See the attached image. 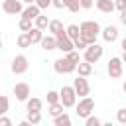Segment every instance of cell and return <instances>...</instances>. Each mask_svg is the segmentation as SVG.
<instances>
[{
	"label": "cell",
	"mask_w": 126,
	"mask_h": 126,
	"mask_svg": "<svg viewBox=\"0 0 126 126\" xmlns=\"http://www.w3.org/2000/svg\"><path fill=\"white\" fill-rule=\"evenodd\" d=\"M59 94H61V102H63L65 108L77 106V96H79V94H77V91H75L73 85H63L61 91H59Z\"/></svg>",
	"instance_id": "obj_1"
},
{
	"label": "cell",
	"mask_w": 126,
	"mask_h": 126,
	"mask_svg": "<svg viewBox=\"0 0 126 126\" xmlns=\"http://www.w3.org/2000/svg\"><path fill=\"white\" fill-rule=\"evenodd\" d=\"M53 69H55V73H59V75H69V73L77 71V63H73V61L65 55V57H59V59L53 61Z\"/></svg>",
	"instance_id": "obj_2"
},
{
	"label": "cell",
	"mask_w": 126,
	"mask_h": 126,
	"mask_svg": "<svg viewBox=\"0 0 126 126\" xmlns=\"http://www.w3.org/2000/svg\"><path fill=\"white\" fill-rule=\"evenodd\" d=\"M93 110H94V100L91 98V96H85V98H81L79 102H77V106H75V112H77V116L79 118H89L91 114H93Z\"/></svg>",
	"instance_id": "obj_3"
},
{
	"label": "cell",
	"mask_w": 126,
	"mask_h": 126,
	"mask_svg": "<svg viewBox=\"0 0 126 126\" xmlns=\"http://www.w3.org/2000/svg\"><path fill=\"white\" fill-rule=\"evenodd\" d=\"M106 69H108V77L110 79H120L122 73H124V61H122V57H110Z\"/></svg>",
	"instance_id": "obj_4"
},
{
	"label": "cell",
	"mask_w": 126,
	"mask_h": 126,
	"mask_svg": "<svg viewBox=\"0 0 126 126\" xmlns=\"http://www.w3.org/2000/svg\"><path fill=\"white\" fill-rule=\"evenodd\" d=\"M102 53H104V47H102L100 43H93V45H89V47L85 49L83 59L89 61V63H96V61L102 57Z\"/></svg>",
	"instance_id": "obj_5"
},
{
	"label": "cell",
	"mask_w": 126,
	"mask_h": 126,
	"mask_svg": "<svg viewBox=\"0 0 126 126\" xmlns=\"http://www.w3.org/2000/svg\"><path fill=\"white\" fill-rule=\"evenodd\" d=\"M28 67H30V63H28V57H26L24 53L16 55V57L12 59V65H10V69H12L14 75H24V73L28 71Z\"/></svg>",
	"instance_id": "obj_6"
},
{
	"label": "cell",
	"mask_w": 126,
	"mask_h": 126,
	"mask_svg": "<svg viewBox=\"0 0 126 126\" xmlns=\"http://www.w3.org/2000/svg\"><path fill=\"white\" fill-rule=\"evenodd\" d=\"M73 87H75V91H77V94H79L81 98H85V96L91 94V85H89L87 77L77 75V79H73Z\"/></svg>",
	"instance_id": "obj_7"
},
{
	"label": "cell",
	"mask_w": 126,
	"mask_h": 126,
	"mask_svg": "<svg viewBox=\"0 0 126 126\" xmlns=\"http://www.w3.org/2000/svg\"><path fill=\"white\" fill-rule=\"evenodd\" d=\"M2 12L4 14H12V16L22 14L24 12V2L22 0H4L2 2Z\"/></svg>",
	"instance_id": "obj_8"
},
{
	"label": "cell",
	"mask_w": 126,
	"mask_h": 126,
	"mask_svg": "<svg viewBox=\"0 0 126 126\" xmlns=\"http://www.w3.org/2000/svg\"><path fill=\"white\" fill-rule=\"evenodd\" d=\"M57 49L61 51V53H71L73 49H75V41L67 35V32L65 33H61V35H57Z\"/></svg>",
	"instance_id": "obj_9"
},
{
	"label": "cell",
	"mask_w": 126,
	"mask_h": 126,
	"mask_svg": "<svg viewBox=\"0 0 126 126\" xmlns=\"http://www.w3.org/2000/svg\"><path fill=\"white\" fill-rule=\"evenodd\" d=\"M30 93H32V89H30V85H28V83L20 81V83H16V85H14V94H16V100L26 102V100L30 98Z\"/></svg>",
	"instance_id": "obj_10"
},
{
	"label": "cell",
	"mask_w": 126,
	"mask_h": 126,
	"mask_svg": "<svg viewBox=\"0 0 126 126\" xmlns=\"http://www.w3.org/2000/svg\"><path fill=\"white\" fill-rule=\"evenodd\" d=\"M81 32L98 35L102 30H100V24H98V22H94V20H85V22H81Z\"/></svg>",
	"instance_id": "obj_11"
},
{
	"label": "cell",
	"mask_w": 126,
	"mask_h": 126,
	"mask_svg": "<svg viewBox=\"0 0 126 126\" xmlns=\"http://www.w3.org/2000/svg\"><path fill=\"white\" fill-rule=\"evenodd\" d=\"M100 33H102V39L106 43H114L118 39V28L116 26H106V28H102Z\"/></svg>",
	"instance_id": "obj_12"
},
{
	"label": "cell",
	"mask_w": 126,
	"mask_h": 126,
	"mask_svg": "<svg viewBox=\"0 0 126 126\" xmlns=\"http://www.w3.org/2000/svg\"><path fill=\"white\" fill-rule=\"evenodd\" d=\"M39 14H41V8H39L37 4H32V6H26V8H24V12H22L20 16H22V18H26V20H35Z\"/></svg>",
	"instance_id": "obj_13"
},
{
	"label": "cell",
	"mask_w": 126,
	"mask_h": 126,
	"mask_svg": "<svg viewBox=\"0 0 126 126\" xmlns=\"http://www.w3.org/2000/svg\"><path fill=\"white\" fill-rule=\"evenodd\" d=\"M96 10L102 14H112L116 10V4L114 0H96Z\"/></svg>",
	"instance_id": "obj_14"
},
{
	"label": "cell",
	"mask_w": 126,
	"mask_h": 126,
	"mask_svg": "<svg viewBox=\"0 0 126 126\" xmlns=\"http://www.w3.org/2000/svg\"><path fill=\"white\" fill-rule=\"evenodd\" d=\"M41 49H45V51H53V49H57V37L53 35V33H49V35H43V39H41Z\"/></svg>",
	"instance_id": "obj_15"
},
{
	"label": "cell",
	"mask_w": 126,
	"mask_h": 126,
	"mask_svg": "<svg viewBox=\"0 0 126 126\" xmlns=\"http://www.w3.org/2000/svg\"><path fill=\"white\" fill-rule=\"evenodd\" d=\"M47 30H49V32H51V33H53L55 37L67 32V28H63V22H61V20H51V22H49V28H47Z\"/></svg>",
	"instance_id": "obj_16"
},
{
	"label": "cell",
	"mask_w": 126,
	"mask_h": 126,
	"mask_svg": "<svg viewBox=\"0 0 126 126\" xmlns=\"http://www.w3.org/2000/svg\"><path fill=\"white\" fill-rule=\"evenodd\" d=\"M77 73L81 75V77H89V75H93V63H89V61H81L79 65H77Z\"/></svg>",
	"instance_id": "obj_17"
},
{
	"label": "cell",
	"mask_w": 126,
	"mask_h": 126,
	"mask_svg": "<svg viewBox=\"0 0 126 126\" xmlns=\"http://www.w3.org/2000/svg\"><path fill=\"white\" fill-rule=\"evenodd\" d=\"M16 43H18V47L20 49H28V47H32L33 43H32V39H30V35L26 33V32H22L18 37H16Z\"/></svg>",
	"instance_id": "obj_18"
},
{
	"label": "cell",
	"mask_w": 126,
	"mask_h": 126,
	"mask_svg": "<svg viewBox=\"0 0 126 126\" xmlns=\"http://www.w3.org/2000/svg\"><path fill=\"white\" fill-rule=\"evenodd\" d=\"M28 35H30V39H32V43H41V39H43V30H39V28H32L30 32H26Z\"/></svg>",
	"instance_id": "obj_19"
},
{
	"label": "cell",
	"mask_w": 126,
	"mask_h": 126,
	"mask_svg": "<svg viewBox=\"0 0 126 126\" xmlns=\"http://www.w3.org/2000/svg\"><path fill=\"white\" fill-rule=\"evenodd\" d=\"M41 106H43V100L41 98L32 96V98L26 100V110H41Z\"/></svg>",
	"instance_id": "obj_20"
},
{
	"label": "cell",
	"mask_w": 126,
	"mask_h": 126,
	"mask_svg": "<svg viewBox=\"0 0 126 126\" xmlns=\"http://www.w3.org/2000/svg\"><path fill=\"white\" fill-rule=\"evenodd\" d=\"M53 126H73V124H71V116H69L67 112L55 116V118H53Z\"/></svg>",
	"instance_id": "obj_21"
},
{
	"label": "cell",
	"mask_w": 126,
	"mask_h": 126,
	"mask_svg": "<svg viewBox=\"0 0 126 126\" xmlns=\"http://www.w3.org/2000/svg\"><path fill=\"white\" fill-rule=\"evenodd\" d=\"M67 35L75 41V39H79L81 37V26H77V24H69L67 26Z\"/></svg>",
	"instance_id": "obj_22"
},
{
	"label": "cell",
	"mask_w": 126,
	"mask_h": 126,
	"mask_svg": "<svg viewBox=\"0 0 126 126\" xmlns=\"http://www.w3.org/2000/svg\"><path fill=\"white\" fill-rule=\"evenodd\" d=\"M47 106H49V108H47V112H49V116H53V118L65 112V110H63V108H65V106H63V102H55V104H47Z\"/></svg>",
	"instance_id": "obj_23"
},
{
	"label": "cell",
	"mask_w": 126,
	"mask_h": 126,
	"mask_svg": "<svg viewBox=\"0 0 126 126\" xmlns=\"http://www.w3.org/2000/svg\"><path fill=\"white\" fill-rule=\"evenodd\" d=\"M33 22H35V24H33L35 28H39V30H47V28H49V22H51V20H49L47 16L39 14V16H37V18H35Z\"/></svg>",
	"instance_id": "obj_24"
},
{
	"label": "cell",
	"mask_w": 126,
	"mask_h": 126,
	"mask_svg": "<svg viewBox=\"0 0 126 126\" xmlns=\"http://www.w3.org/2000/svg\"><path fill=\"white\" fill-rule=\"evenodd\" d=\"M26 118H28L32 124L37 126V124L41 122V110H28V116H26Z\"/></svg>",
	"instance_id": "obj_25"
},
{
	"label": "cell",
	"mask_w": 126,
	"mask_h": 126,
	"mask_svg": "<svg viewBox=\"0 0 126 126\" xmlns=\"http://www.w3.org/2000/svg\"><path fill=\"white\" fill-rule=\"evenodd\" d=\"M65 8L71 12V14H77L81 10V0H65Z\"/></svg>",
	"instance_id": "obj_26"
},
{
	"label": "cell",
	"mask_w": 126,
	"mask_h": 126,
	"mask_svg": "<svg viewBox=\"0 0 126 126\" xmlns=\"http://www.w3.org/2000/svg\"><path fill=\"white\" fill-rule=\"evenodd\" d=\"M55 102H61L59 91H47V104H55Z\"/></svg>",
	"instance_id": "obj_27"
},
{
	"label": "cell",
	"mask_w": 126,
	"mask_h": 126,
	"mask_svg": "<svg viewBox=\"0 0 126 126\" xmlns=\"http://www.w3.org/2000/svg\"><path fill=\"white\" fill-rule=\"evenodd\" d=\"M20 32H30L33 26H32V20H26V18H20Z\"/></svg>",
	"instance_id": "obj_28"
},
{
	"label": "cell",
	"mask_w": 126,
	"mask_h": 126,
	"mask_svg": "<svg viewBox=\"0 0 126 126\" xmlns=\"http://www.w3.org/2000/svg\"><path fill=\"white\" fill-rule=\"evenodd\" d=\"M85 126H102V122H100V118H98V116L91 114V116L85 120Z\"/></svg>",
	"instance_id": "obj_29"
},
{
	"label": "cell",
	"mask_w": 126,
	"mask_h": 126,
	"mask_svg": "<svg viewBox=\"0 0 126 126\" xmlns=\"http://www.w3.org/2000/svg\"><path fill=\"white\" fill-rule=\"evenodd\" d=\"M67 57H69V59H71V61H73V63H77V65H79V63H81V61H83V59H81V53H79V51H77V49H73V51H71V53H67Z\"/></svg>",
	"instance_id": "obj_30"
},
{
	"label": "cell",
	"mask_w": 126,
	"mask_h": 126,
	"mask_svg": "<svg viewBox=\"0 0 126 126\" xmlns=\"http://www.w3.org/2000/svg\"><path fill=\"white\" fill-rule=\"evenodd\" d=\"M87 47H89V43H87L85 39H81V37L75 39V49H77V51H85Z\"/></svg>",
	"instance_id": "obj_31"
},
{
	"label": "cell",
	"mask_w": 126,
	"mask_h": 126,
	"mask_svg": "<svg viewBox=\"0 0 126 126\" xmlns=\"http://www.w3.org/2000/svg\"><path fill=\"white\" fill-rule=\"evenodd\" d=\"M116 120L120 124H126V108H118L116 110Z\"/></svg>",
	"instance_id": "obj_32"
},
{
	"label": "cell",
	"mask_w": 126,
	"mask_h": 126,
	"mask_svg": "<svg viewBox=\"0 0 126 126\" xmlns=\"http://www.w3.org/2000/svg\"><path fill=\"white\" fill-rule=\"evenodd\" d=\"M8 110H10V100H8V96H6V94H2V110H0V112H2V114H6Z\"/></svg>",
	"instance_id": "obj_33"
},
{
	"label": "cell",
	"mask_w": 126,
	"mask_h": 126,
	"mask_svg": "<svg viewBox=\"0 0 126 126\" xmlns=\"http://www.w3.org/2000/svg\"><path fill=\"white\" fill-rule=\"evenodd\" d=\"M35 4L41 8V10H45V8H49V6H53V0H35Z\"/></svg>",
	"instance_id": "obj_34"
},
{
	"label": "cell",
	"mask_w": 126,
	"mask_h": 126,
	"mask_svg": "<svg viewBox=\"0 0 126 126\" xmlns=\"http://www.w3.org/2000/svg\"><path fill=\"white\" fill-rule=\"evenodd\" d=\"M114 4H116V10L118 12H124L126 10V0H114Z\"/></svg>",
	"instance_id": "obj_35"
},
{
	"label": "cell",
	"mask_w": 126,
	"mask_h": 126,
	"mask_svg": "<svg viewBox=\"0 0 126 126\" xmlns=\"http://www.w3.org/2000/svg\"><path fill=\"white\" fill-rule=\"evenodd\" d=\"M93 0H81V10H91L93 8Z\"/></svg>",
	"instance_id": "obj_36"
},
{
	"label": "cell",
	"mask_w": 126,
	"mask_h": 126,
	"mask_svg": "<svg viewBox=\"0 0 126 126\" xmlns=\"http://www.w3.org/2000/svg\"><path fill=\"white\" fill-rule=\"evenodd\" d=\"M0 126H12V120H10L6 114H2V116H0Z\"/></svg>",
	"instance_id": "obj_37"
},
{
	"label": "cell",
	"mask_w": 126,
	"mask_h": 126,
	"mask_svg": "<svg viewBox=\"0 0 126 126\" xmlns=\"http://www.w3.org/2000/svg\"><path fill=\"white\" fill-rule=\"evenodd\" d=\"M53 8L63 10V8H65V0H53Z\"/></svg>",
	"instance_id": "obj_38"
},
{
	"label": "cell",
	"mask_w": 126,
	"mask_h": 126,
	"mask_svg": "<svg viewBox=\"0 0 126 126\" xmlns=\"http://www.w3.org/2000/svg\"><path fill=\"white\" fill-rule=\"evenodd\" d=\"M120 24H122V26H126V10H124V12H120Z\"/></svg>",
	"instance_id": "obj_39"
},
{
	"label": "cell",
	"mask_w": 126,
	"mask_h": 126,
	"mask_svg": "<svg viewBox=\"0 0 126 126\" xmlns=\"http://www.w3.org/2000/svg\"><path fill=\"white\" fill-rule=\"evenodd\" d=\"M18 126H35V124H32V122H30V120L26 118V120H22V122H20Z\"/></svg>",
	"instance_id": "obj_40"
},
{
	"label": "cell",
	"mask_w": 126,
	"mask_h": 126,
	"mask_svg": "<svg viewBox=\"0 0 126 126\" xmlns=\"http://www.w3.org/2000/svg\"><path fill=\"white\" fill-rule=\"evenodd\" d=\"M120 47H122V51H126V37H122V41H120Z\"/></svg>",
	"instance_id": "obj_41"
},
{
	"label": "cell",
	"mask_w": 126,
	"mask_h": 126,
	"mask_svg": "<svg viewBox=\"0 0 126 126\" xmlns=\"http://www.w3.org/2000/svg\"><path fill=\"white\" fill-rule=\"evenodd\" d=\"M26 6H32V4H35V0H22Z\"/></svg>",
	"instance_id": "obj_42"
},
{
	"label": "cell",
	"mask_w": 126,
	"mask_h": 126,
	"mask_svg": "<svg viewBox=\"0 0 126 126\" xmlns=\"http://www.w3.org/2000/svg\"><path fill=\"white\" fill-rule=\"evenodd\" d=\"M102 126H112V122H102Z\"/></svg>",
	"instance_id": "obj_43"
},
{
	"label": "cell",
	"mask_w": 126,
	"mask_h": 126,
	"mask_svg": "<svg viewBox=\"0 0 126 126\" xmlns=\"http://www.w3.org/2000/svg\"><path fill=\"white\" fill-rule=\"evenodd\" d=\"M122 61H124V63H126V51H124V53H122Z\"/></svg>",
	"instance_id": "obj_44"
},
{
	"label": "cell",
	"mask_w": 126,
	"mask_h": 126,
	"mask_svg": "<svg viewBox=\"0 0 126 126\" xmlns=\"http://www.w3.org/2000/svg\"><path fill=\"white\" fill-rule=\"evenodd\" d=\"M122 91H124V93H126V81H124V85H122Z\"/></svg>",
	"instance_id": "obj_45"
},
{
	"label": "cell",
	"mask_w": 126,
	"mask_h": 126,
	"mask_svg": "<svg viewBox=\"0 0 126 126\" xmlns=\"http://www.w3.org/2000/svg\"><path fill=\"white\" fill-rule=\"evenodd\" d=\"M122 126H126V124H122Z\"/></svg>",
	"instance_id": "obj_46"
}]
</instances>
